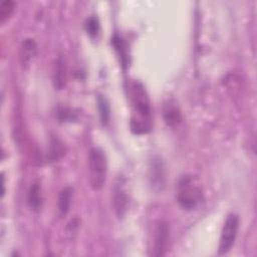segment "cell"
Listing matches in <instances>:
<instances>
[{"label": "cell", "mask_w": 257, "mask_h": 257, "mask_svg": "<svg viewBox=\"0 0 257 257\" xmlns=\"http://www.w3.org/2000/svg\"><path fill=\"white\" fill-rule=\"evenodd\" d=\"M170 240V226L166 221H161L157 225L155 240H154V250L152 255L154 256H164L168 251Z\"/></svg>", "instance_id": "cell-6"}, {"label": "cell", "mask_w": 257, "mask_h": 257, "mask_svg": "<svg viewBox=\"0 0 257 257\" xmlns=\"http://www.w3.org/2000/svg\"><path fill=\"white\" fill-rule=\"evenodd\" d=\"M66 60L63 55L56 59L53 70V84L57 89H62L66 84Z\"/></svg>", "instance_id": "cell-10"}, {"label": "cell", "mask_w": 257, "mask_h": 257, "mask_svg": "<svg viewBox=\"0 0 257 257\" xmlns=\"http://www.w3.org/2000/svg\"><path fill=\"white\" fill-rule=\"evenodd\" d=\"M56 115L60 121H73L77 119V112H75L74 109L62 105L57 107Z\"/></svg>", "instance_id": "cell-17"}, {"label": "cell", "mask_w": 257, "mask_h": 257, "mask_svg": "<svg viewBox=\"0 0 257 257\" xmlns=\"http://www.w3.org/2000/svg\"><path fill=\"white\" fill-rule=\"evenodd\" d=\"M150 180L155 189H163L165 186V168L160 158H155L150 168Z\"/></svg>", "instance_id": "cell-8"}, {"label": "cell", "mask_w": 257, "mask_h": 257, "mask_svg": "<svg viewBox=\"0 0 257 257\" xmlns=\"http://www.w3.org/2000/svg\"><path fill=\"white\" fill-rule=\"evenodd\" d=\"M37 45L31 38L25 39L20 47V62L23 66L28 65L30 60L36 55Z\"/></svg>", "instance_id": "cell-14"}, {"label": "cell", "mask_w": 257, "mask_h": 257, "mask_svg": "<svg viewBox=\"0 0 257 257\" xmlns=\"http://www.w3.org/2000/svg\"><path fill=\"white\" fill-rule=\"evenodd\" d=\"M84 29H85V32L87 33L88 36L90 37H96L99 33V30H100V24H99V20L96 16L92 15V16H89L86 20H85V23H84Z\"/></svg>", "instance_id": "cell-16"}, {"label": "cell", "mask_w": 257, "mask_h": 257, "mask_svg": "<svg viewBox=\"0 0 257 257\" xmlns=\"http://www.w3.org/2000/svg\"><path fill=\"white\" fill-rule=\"evenodd\" d=\"M177 202L186 211H192L204 201V194L198 179L192 174L180 177L177 183Z\"/></svg>", "instance_id": "cell-2"}, {"label": "cell", "mask_w": 257, "mask_h": 257, "mask_svg": "<svg viewBox=\"0 0 257 257\" xmlns=\"http://www.w3.org/2000/svg\"><path fill=\"white\" fill-rule=\"evenodd\" d=\"M111 45L113 46L115 52L117 53V55L119 57L121 66L123 67V69H125L130 63V56H128L127 45H126L125 41L118 34H114L111 37Z\"/></svg>", "instance_id": "cell-12"}, {"label": "cell", "mask_w": 257, "mask_h": 257, "mask_svg": "<svg viewBox=\"0 0 257 257\" xmlns=\"http://www.w3.org/2000/svg\"><path fill=\"white\" fill-rule=\"evenodd\" d=\"M239 223H240V219L237 214L231 213L227 216L221 231L218 255L220 256L226 255L232 249L238 234Z\"/></svg>", "instance_id": "cell-4"}, {"label": "cell", "mask_w": 257, "mask_h": 257, "mask_svg": "<svg viewBox=\"0 0 257 257\" xmlns=\"http://www.w3.org/2000/svg\"><path fill=\"white\" fill-rule=\"evenodd\" d=\"M89 183L93 190L102 188L106 178L107 160L104 152L100 148H92L88 156Z\"/></svg>", "instance_id": "cell-3"}, {"label": "cell", "mask_w": 257, "mask_h": 257, "mask_svg": "<svg viewBox=\"0 0 257 257\" xmlns=\"http://www.w3.org/2000/svg\"><path fill=\"white\" fill-rule=\"evenodd\" d=\"M128 95L133 109L131 130L136 135L148 134L152 128V109L145 85L139 80L132 81L128 86Z\"/></svg>", "instance_id": "cell-1"}, {"label": "cell", "mask_w": 257, "mask_h": 257, "mask_svg": "<svg viewBox=\"0 0 257 257\" xmlns=\"http://www.w3.org/2000/svg\"><path fill=\"white\" fill-rule=\"evenodd\" d=\"M72 188L69 186H66L62 188L58 194V200H57V208L58 213L60 217H64L69 212L70 204H71V197H72Z\"/></svg>", "instance_id": "cell-13"}, {"label": "cell", "mask_w": 257, "mask_h": 257, "mask_svg": "<svg viewBox=\"0 0 257 257\" xmlns=\"http://www.w3.org/2000/svg\"><path fill=\"white\" fill-rule=\"evenodd\" d=\"M15 4L12 0H4L0 6V21L4 22L14 11Z\"/></svg>", "instance_id": "cell-18"}, {"label": "cell", "mask_w": 257, "mask_h": 257, "mask_svg": "<svg viewBox=\"0 0 257 257\" xmlns=\"http://www.w3.org/2000/svg\"><path fill=\"white\" fill-rule=\"evenodd\" d=\"M65 155V147L63 143L55 136H51L49 140L46 160L49 163L59 161Z\"/></svg>", "instance_id": "cell-11"}, {"label": "cell", "mask_w": 257, "mask_h": 257, "mask_svg": "<svg viewBox=\"0 0 257 257\" xmlns=\"http://www.w3.org/2000/svg\"><path fill=\"white\" fill-rule=\"evenodd\" d=\"M112 203L117 218L121 219L125 215L128 206V196L124 189L123 178H118L112 190Z\"/></svg>", "instance_id": "cell-5"}, {"label": "cell", "mask_w": 257, "mask_h": 257, "mask_svg": "<svg viewBox=\"0 0 257 257\" xmlns=\"http://www.w3.org/2000/svg\"><path fill=\"white\" fill-rule=\"evenodd\" d=\"M163 118L166 124L169 126H175L181 122L182 120L181 110L174 100L169 99L164 103Z\"/></svg>", "instance_id": "cell-7"}, {"label": "cell", "mask_w": 257, "mask_h": 257, "mask_svg": "<svg viewBox=\"0 0 257 257\" xmlns=\"http://www.w3.org/2000/svg\"><path fill=\"white\" fill-rule=\"evenodd\" d=\"M27 203L29 208L34 212H38L42 208L43 196H42L41 185L38 180L32 182L28 189Z\"/></svg>", "instance_id": "cell-9"}, {"label": "cell", "mask_w": 257, "mask_h": 257, "mask_svg": "<svg viewBox=\"0 0 257 257\" xmlns=\"http://www.w3.org/2000/svg\"><path fill=\"white\" fill-rule=\"evenodd\" d=\"M96 102H97L100 121L103 125H107L110 119V107H109L108 100L103 95H98Z\"/></svg>", "instance_id": "cell-15"}]
</instances>
